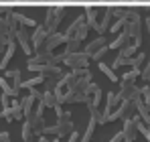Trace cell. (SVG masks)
Instances as JSON below:
<instances>
[{
    "label": "cell",
    "instance_id": "cell-13",
    "mask_svg": "<svg viewBox=\"0 0 150 142\" xmlns=\"http://www.w3.org/2000/svg\"><path fill=\"white\" fill-rule=\"evenodd\" d=\"M132 43V39H130V35L126 33V31H122V33H118V37L108 45L110 49H122V47H126V45H130Z\"/></svg>",
    "mask_w": 150,
    "mask_h": 142
},
{
    "label": "cell",
    "instance_id": "cell-3",
    "mask_svg": "<svg viewBox=\"0 0 150 142\" xmlns=\"http://www.w3.org/2000/svg\"><path fill=\"white\" fill-rule=\"evenodd\" d=\"M89 61H91V57L85 55L83 51L71 53V55L65 53V57H63V63H65L69 69H83V67H89Z\"/></svg>",
    "mask_w": 150,
    "mask_h": 142
},
{
    "label": "cell",
    "instance_id": "cell-32",
    "mask_svg": "<svg viewBox=\"0 0 150 142\" xmlns=\"http://www.w3.org/2000/svg\"><path fill=\"white\" fill-rule=\"evenodd\" d=\"M140 77H142L144 81H150V59L146 61V65L142 67V73H140Z\"/></svg>",
    "mask_w": 150,
    "mask_h": 142
},
{
    "label": "cell",
    "instance_id": "cell-12",
    "mask_svg": "<svg viewBox=\"0 0 150 142\" xmlns=\"http://www.w3.org/2000/svg\"><path fill=\"white\" fill-rule=\"evenodd\" d=\"M4 77L12 81V87H14L16 92H21V89H23V87H21V85H23V79H21L23 75H21V69H8L6 73H4Z\"/></svg>",
    "mask_w": 150,
    "mask_h": 142
},
{
    "label": "cell",
    "instance_id": "cell-30",
    "mask_svg": "<svg viewBox=\"0 0 150 142\" xmlns=\"http://www.w3.org/2000/svg\"><path fill=\"white\" fill-rule=\"evenodd\" d=\"M122 65H130V59H126V57H116L114 61H112V69H118V67H122Z\"/></svg>",
    "mask_w": 150,
    "mask_h": 142
},
{
    "label": "cell",
    "instance_id": "cell-8",
    "mask_svg": "<svg viewBox=\"0 0 150 142\" xmlns=\"http://www.w3.org/2000/svg\"><path fill=\"white\" fill-rule=\"evenodd\" d=\"M116 114H118V120H130L132 116L138 114V112H136V104L130 102V99H122V104L118 106Z\"/></svg>",
    "mask_w": 150,
    "mask_h": 142
},
{
    "label": "cell",
    "instance_id": "cell-23",
    "mask_svg": "<svg viewBox=\"0 0 150 142\" xmlns=\"http://www.w3.org/2000/svg\"><path fill=\"white\" fill-rule=\"evenodd\" d=\"M35 130H33V126L28 124V122H25L23 124V142H33L35 140Z\"/></svg>",
    "mask_w": 150,
    "mask_h": 142
},
{
    "label": "cell",
    "instance_id": "cell-36",
    "mask_svg": "<svg viewBox=\"0 0 150 142\" xmlns=\"http://www.w3.org/2000/svg\"><path fill=\"white\" fill-rule=\"evenodd\" d=\"M37 142H51V140L47 138V136H39V140H37Z\"/></svg>",
    "mask_w": 150,
    "mask_h": 142
},
{
    "label": "cell",
    "instance_id": "cell-41",
    "mask_svg": "<svg viewBox=\"0 0 150 142\" xmlns=\"http://www.w3.org/2000/svg\"><path fill=\"white\" fill-rule=\"evenodd\" d=\"M148 83H150V81H148Z\"/></svg>",
    "mask_w": 150,
    "mask_h": 142
},
{
    "label": "cell",
    "instance_id": "cell-20",
    "mask_svg": "<svg viewBox=\"0 0 150 142\" xmlns=\"http://www.w3.org/2000/svg\"><path fill=\"white\" fill-rule=\"evenodd\" d=\"M96 126H98V122L89 118V124H87V128H85V132H83V136H81L79 142H89L91 140V138H93V132H96Z\"/></svg>",
    "mask_w": 150,
    "mask_h": 142
},
{
    "label": "cell",
    "instance_id": "cell-28",
    "mask_svg": "<svg viewBox=\"0 0 150 142\" xmlns=\"http://www.w3.org/2000/svg\"><path fill=\"white\" fill-rule=\"evenodd\" d=\"M12 116L14 120H23L25 118V112H23V102H12Z\"/></svg>",
    "mask_w": 150,
    "mask_h": 142
},
{
    "label": "cell",
    "instance_id": "cell-24",
    "mask_svg": "<svg viewBox=\"0 0 150 142\" xmlns=\"http://www.w3.org/2000/svg\"><path fill=\"white\" fill-rule=\"evenodd\" d=\"M136 51H138V47L134 45V43H130V45H126V47H122L120 49V57H126V59H132L134 55H136Z\"/></svg>",
    "mask_w": 150,
    "mask_h": 142
},
{
    "label": "cell",
    "instance_id": "cell-25",
    "mask_svg": "<svg viewBox=\"0 0 150 142\" xmlns=\"http://www.w3.org/2000/svg\"><path fill=\"white\" fill-rule=\"evenodd\" d=\"M79 51H81V41L71 39V41H67V43H65V51H63V53L71 55V53H79Z\"/></svg>",
    "mask_w": 150,
    "mask_h": 142
},
{
    "label": "cell",
    "instance_id": "cell-31",
    "mask_svg": "<svg viewBox=\"0 0 150 142\" xmlns=\"http://www.w3.org/2000/svg\"><path fill=\"white\" fill-rule=\"evenodd\" d=\"M0 116L6 120V122H12V120H14V116H12V108H2Z\"/></svg>",
    "mask_w": 150,
    "mask_h": 142
},
{
    "label": "cell",
    "instance_id": "cell-27",
    "mask_svg": "<svg viewBox=\"0 0 150 142\" xmlns=\"http://www.w3.org/2000/svg\"><path fill=\"white\" fill-rule=\"evenodd\" d=\"M126 24H128V18H116V23H112V26H110V33H122L126 28Z\"/></svg>",
    "mask_w": 150,
    "mask_h": 142
},
{
    "label": "cell",
    "instance_id": "cell-39",
    "mask_svg": "<svg viewBox=\"0 0 150 142\" xmlns=\"http://www.w3.org/2000/svg\"><path fill=\"white\" fill-rule=\"evenodd\" d=\"M144 124H146V126H148V130H150V120H148V122H144Z\"/></svg>",
    "mask_w": 150,
    "mask_h": 142
},
{
    "label": "cell",
    "instance_id": "cell-4",
    "mask_svg": "<svg viewBox=\"0 0 150 142\" xmlns=\"http://www.w3.org/2000/svg\"><path fill=\"white\" fill-rule=\"evenodd\" d=\"M120 104H122V95H120V92H108V94H105V108L101 110V116L108 118L110 114H114V112L118 110Z\"/></svg>",
    "mask_w": 150,
    "mask_h": 142
},
{
    "label": "cell",
    "instance_id": "cell-33",
    "mask_svg": "<svg viewBox=\"0 0 150 142\" xmlns=\"http://www.w3.org/2000/svg\"><path fill=\"white\" fill-rule=\"evenodd\" d=\"M124 140H126L124 132H118V134H114V136L110 138V142H124Z\"/></svg>",
    "mask_w": 150,
    "mask_h": 142
},
{
    "label": "cell",
    "instance_id": "cell-5",
    "mask_svg": "<svg viewBox=\"0 0 150 142\" xmlns=\"http://www.w3.org/2000/svg\"><path fill=\"white\" fill-rule=\"evenodd\" d=\"M63 43H67V37L63 33H51L49 37H47V41H45V45L39 49L37 53H53V49H57Z\"/></svg>",
    "mask_w": 150,
    "mask_h": 142
},
{
    "label": "cell",
    "instance_id": "cell-18",
    "mask_svg": "<svg viewBox=\"0 0 150 142\" xmlns=\"http://www.w3.org/2000/svg\"><path fill=\"white\" fill-rule=\"evenodd\" d=\"M130 65H132V69H140L146 65V53H136L132 59H130Z\"/></svg>",
    "mask_w": 150,
    "mask_h": 142
},
{
    "label": "cell",
    "instance_id": "cell-11",
    "mask_svg": "<svg viewBox=\"0 0 150 142\" xmlns=\"http://www.w3.org/2000/svg\"><path fill=\"white\" fill-rule=\"evenodd\" d=\"M98 16H100V8H96V6H85V18H87V24H89V28H98Z\"/></svg>",
    "mask_w": 150,
    "mask_h": 142
},
{
    "label": "cell",
    "instance_id": "cell-40",
    "mask_svg": "<svg viewBox=\"0 0 150 142\" xmlns=\"http://www.w3.org/2000/svg\"><path fill=\"white\" fill-rule=\"evenodd\" d=\"M6 142H10V138H8V140H6Z\"/></svg>",
    "mask_w": 150,
    "mask_h": 142
},
{
    "label": "cell",
    "instance_id": "cell-34",
    "mask_svg": "<svg viewBox=\"0 0 150 142\" xmlns=\"http://www.w3.org/2000/svg\"><path fill=\"white\" fill-rule=\"evenodd\" d=\"M0 102H2V108H10V104H8V95H4V94H2Z\"/></svg>",
    "mask_w": 150,
    "mask_h": 142
},
{
    "label": "cell",
    "instance_id": "cell-15",
    "mask_svg": "<svg viewBox=\"0 0 150 142\" xmlns=\"http://www.w3.org/2000/svg\"><path fill=\"white\" fill-rule=\"evenodd\" d=\"M112 16H114V14H112V10L108 8V10L103 12V16H101V21L98 23V28H96V31H98L100 35H103L105 31H110V26H112Z\"/></svg>",
    "mask_w": 150,
    "mask_h": 142
},
{
    "label": "cell",
    "instance_id": "cell-10",
    "mask_svg": "<svg viewBox=\"0 0 150 142\" xmlns=\"http://www.w3.org/2000/svg\"><path fill=\"white\" fill-rule=\"evenodd\" d=\"M105 45H110V43H108V39H105V35H100L98 39H93L91 43H87V45H85L83 53L91 57V55H93L96 51H100V49H101V47H105Z\"/></svg>",
    "mask_w": 150,
    "mask_h": 142
},
{
    "label": "cell",
    "instance_id": "cell-38",
    "mask_svg": "<svg viewBox=\"0 0 150 142\" xmlns=\"http://www.w3.org/2000/svg\"><path fill=\"white\" fill-rule=\"evenodd\" d=\"M0 63H2V47H0Z\"/></svg>",
    "mask_w": 150,
    "mask_h": 142
},
{
    "label": "cell",
    "instance_id": "cell-6",
    "mask_svg": "<svg viewBox=\"0 0 150 142\" xmlns=\"http://www.w3.org/2000/svg\"><path fill=\"white\" fill-rule=\"evenodd\" d=\"M118 92L122 95V99H130V102H138L142 97V92H140V87L136 83H120Z\"/></svg>",
    "mask_w": 150,
    "mask_h": 142
},
{
    "label": "cell",
    "instance_id": "cell-37",
    "mask_svg": "<svg viewBox=\"0 0 150 142\" xmlns=\"http://www.w3.org/2000/svg\"><path fill=\"white\" fill-rule=\"evenodd\" d=\"M51 142H61V138H53V140H51Z\"/></svg>",
    "mask_w": 150,
    "mask_h": 142
},
{
    "label": "cell",
    "instance_id": "cell-7",
    "mask_svg": "<svg viewBox=\"0 0 150 142\" xmlns=\"http://www.w3.org/2000/svg\"><path fill=\"white\" fill-rule=\"evenodd\" d=\"M49 35H51V33L47 31V26H45V24L35 26V33L30 35V43H33L35 51H39V49L45 45V41H47V37H49Z\"/></svg>",
    "mask_w": 150,
    "mask_h": 142
},
{
    "label": "cell",
    "instance_id": "cell-9",
    "mask_svg": "<svg viewBox=\"0 0 150 142\" xmlns=\"http://www.w3.org/2000/svg\"><path fill=\"white\" fill-rule=\"evenodd\" d=\"M16 41H18V45H21V49L25 51V55H33V43H30V37H28V33H26V28H18L16 31V37H14Z\"/></svg>",
    "mask_w": 150,
    "mask_h": 142
},
{
    "label": "cell",
    "instance_id": "cell-1",
    "mask_svg": "<svg viewBox=\"0 0 150 142\" xmlns=\"http://www.w3.org/2000/svg\"><path fill=\"white\" fill-rule=\"evenodd\" d=\"M65 12H67V8H65V6H51L49 10H47L45 26H47V31H49V33H57V28H59V24H61V21H63Z\"/></svg>",
    "mask_w": 150,
    "mask_h": 142
},
{
    "label": "cell",
    "instance_id": "cell-17",
    "mask_svg": "<svg viewBox=\"0 0 150 142\" xmlns=\"http://www.w3.org/2000/svg\"><path fill=\"white\" fill-rule=\"evenodd\" d=\"M98 67H100V71L105 75V77H108V79H110V81H112V83L120 81V77L116 75V69H112V65H105L103 61H100V63H98Z\"/></svg>",
    "mask_w": 150,
    "mask_h": 142
},
{
    "label": "cell",
    "instance_id": "cell-14",
    "mask_svg": "<svg viewBox=\"0 0 150 142\" xmlns=\"http://www.w3.org/2000/svg\"><path fill=\"white\" fill-rule=\"evenodd\" d=\"M83 23H87V18L83 16V14H79L77 18H75L73 23H71V26L67 28V33H65V37H67V41H71V39H75V35H77V31H79V26Z\"/></svg>",
    "mask_w": 150,
    "mask_h": 142
},
{
    "label": "cell",
    "instance_id": "cell-16",
    "mask_svg": "<svg viewBox=\"0 0 150 142\" xmlns=\"http://www.w3.org/2000/svg\"><path fill=\"white\" fill-rule=\"evenodd\" d=\"M41 102L45 104V108H51V110H55V108L59 106L57 95H55V92H51V89H45V92H43V95H41Z\"/></svg>",
    "mask_w": 150,
    "mask_h": 142
},
{
    "label": "cell",
    "instance_id": "cell-19",
    "mask_svg": "<svg viewBox=\"0 0 150 142\" xmlns=\"http://www.w3.org/2000/svg\"><path fill=\"white\" fill-rule=\"evenodd\" d=\"M37 83H45V75H41V73H37L35 77H30V79H26V81H23V89H33Z\"/></svg>",
    "mask_w": 150,
    "mask_h": 142
},
{
    "label": "cell",
    "instance_id": "cell-26",
    "mask_svg": "<svg viewBox=\"0 0 150 142\" xmlns=\"http://www.w3.org/2000/svg\"><path fill=\"white\" fill-rule=\"evenodd\" d=\"M14 18H16V21H18L21 24H23V26H39L35 18H28V16L21 14V12H14Z\"/></svg>",
    "mask_w": 150,
    "mask_h": 142
},
{
    "label": "cell",
    "instance_id": "cell-2",
    "mask_svg": "<svg viewBox=\"0 0 150 142\" xmlns=\"http://www.w3.org/2000/svg\"><path fill=\"white\" fill-rule=\"evenodd\" d=\"M55 128H57V138H69L71 132H75V126H73V120H71V112L69 110H65L63 116L57 118Z\"/></svg>",
    "mask_w": 150,
    "mask_h": 142
},
{
    "label": "cell",
    "instance_id": "cell-22",
    "mask_svg": "<svg viewBox=\"0 0 150 142\" xmlns=\"http://www.w3.org/2000/svg\"><path fill=\"white\" fill-rule=\"evenodd\" d=\"M140 73H142L140 69H130L128 73H124V75L120 77V83H134V81L140 77Z\"/></svg>",
    "mask_w": 150,
    "mask_h": 142
},
{
    "label": "cell",
    "instance_id": "cell-35",
    "mask_svg": "<svg viewBox=\"0 0 150 142\" xmlns=\"http://www.w3.org/2000/svg\"><path fill=\"white\" fill-rule=\"evenodd\" d=\"M8 138H10V134H8V132H0V142H6Z\"/></svg>",
    "mask_w": 150,
    "mask_h": 142
},
{
    "label": "cell",
    "instance_id": "cell-21",
    "mask_svg": "<svg viewBox=\"0 0 150 142\" xmlns=\"http://www.w3.org/2000/svg\"><path fill=\"white\" fill-rule=\"evenodd\" d=\"M0 89H2V94H4V95H10V97H16V95L21 94V92H16L12 85H8L6 77H0Z\"/></svg>",
    "mask_w": 150,
    "mask_h": 142
},
{
    "label": "cell",
    "instance_id": "cell-29",
    "mask_svg": "<svg viewBox=\"0 0 150 142\" xmlns=\"http://www.w3.org/2000/svg\"><path fill=\"white\" fill-rule=\"evenodd\" d=\"M108 51H110V47H108V45H105V47H101L100 51H96V53L91 55V61H98V63H100L101 59L105 57V53H108Z\"/></svg>",
    "mask_w": 150,
    "mask_h": 142
}]
</instances>
